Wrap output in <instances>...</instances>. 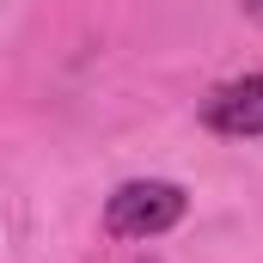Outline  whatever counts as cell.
<instances>
[{
  "label": "cell",
  "mask_w": 263,
  "mask_h": 263,
  "mask_svg": "<svg viewBox=\"0 0 263 263\" xmlns=\"http://www.w3.org/2000/svg\"><path fill=\"white\" fill-rule=\"evenodd\" d=\"M245 12H251V18H263V0H245Z\"/></svg>",
  "instance_id": "cell-3"
},
{
  "label": "cell",
  "mask_w": 263,
  "mask_h": 263,
  "mask_svg": "<svg viewBox=\"0 0 263 263\" xmlns=\"http://www.w3.org/2000/svg\"><path fill=\"white\" fill-rule=\"evenodd\" d=\"M184 208H190V196H184L178 184H165V178H135V184H117V190H110L104 227H110L117 239H159V233H172V227L184 220Z\"/></svg>",
  "instance_id": "cell-1"
},
{
  "label": "cell",
  "mask_w": 263,
  "mask_h": 263,
  "mask_svg": "<svg viewBox=\"0 0 263 263\" xmlns=\"http://www.w3.org/2000/svg\"><path fill=\"white\" fill-rule=\"evenodd\" d=\"M202 123L214 135H233V141L263 135V73H245V80L220 86V92L202 104Z\"/></svg>",
  "instance_id": "cell-2"
}]
</instances>
